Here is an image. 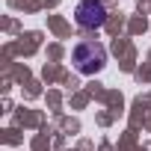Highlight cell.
Listing matches in <instances>:
<instances>
[{
	"label": "cell",
	"mask_w": 151,
	"mask_h": 151,
	"mask_svg": "<svg viewBox=\"0 0 151 151\" xmlns=\"http://www.w3.org/2000/svg\"><path fill=\"white\" fill-rule=\"evenodd\" d=\"M74 21L83 30H98L107 21V9H104L101 0H80L77 9H74Z\"/></svg>",
	"instance_id": "7a4b0ae2"
},
{
	"label": "cell",
	"mask_w": 151,
	"mask_h": 151,
	"mask_svg": "<svg viewBox=\"0 0 151 151\" xmlns=\"http://www.w3.org/2000/svg\"><path fill=\"white\" fill-rule=\"evenodd\" d=\"M104 59H107V50L101 45H95V42H83V45L74 47V65L83 74H95L104 65Z\"/></svg>",
	"instance_id": "6da1fadb"
}]
</instances>
